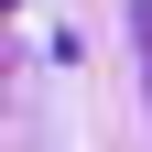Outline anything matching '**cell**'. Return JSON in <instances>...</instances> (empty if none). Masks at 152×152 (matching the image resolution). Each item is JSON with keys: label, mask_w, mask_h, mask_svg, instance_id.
Masks as SVG:
<instances>
[{"label": "cell", "mask_w": 152, "mask_h": 152, "mask_svg": "<svg viewBox=\"0 0 152 152\" xmlns=\"http://www.w3.org/2000/svg\"><path fill=\"white\" fill-rule=\"evenodd\" d=\"M130 54H141V98H152V0H130Z\"/></svg>", "instance_id": "1"}]
</instances>
